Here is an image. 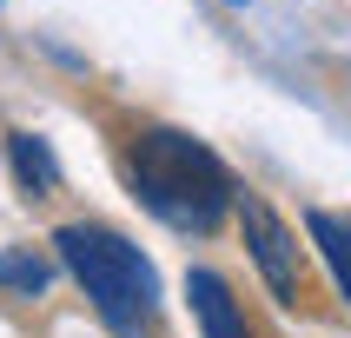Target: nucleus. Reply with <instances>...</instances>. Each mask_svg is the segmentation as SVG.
<instances>
[{"label": "nucleus", "instance_id": "1", "mask_svg": "<svg viewBox=\"0 0 351 338\" xmlns=\"http://www.w3.org/2000/svg\"><path fill=\"white\" fill-rule=\"evenodd\" d=\"M126 179H133V199L173 232H213L239 206L226 159L179 126H146L126 153Z\"/></svg>", "mask_w": 351, "mask_h": 338}, {"label": "nucleus", "instance_id": "2", "mask_svg": "<svg viewBox=\"0 0 351 338\" xmlns=\"http://www.w3.org/2000/svg\"><path fill=\"white\" fill-rule=\"evenodd\" d=\"M60 265L80 278V292L93 298V312L113 325L119 338H146L159 318V272L153 258L139 252L126 232L113 226H93V219H73L53 232Z\"/></svg>", "mask_w": 351, "mask_h": 338}, {"label": "nucleus", "instance_id": "3", "mask_svg": "<svg viewBox=\"0 0 351 338\" xmlns=\"http://www.w3.org/2000/svg\"><path fill=\"white\" fill-rule=\"evenodd\" d=\"M232 213H239V232H245V252H252L265 292H272L278 305H298V298H305V258H298L292 226H285V219H278L258 193H239Z\"/></svg>", "mask_w": 351, "mask_h": 338}, {"label": "nucleus", "instance_id": "4", "mask_svg": "<svg viewBox=\"0 0 351 338\" xmlns=\"http://www.w3.org/2000/svg\"><path fill=\"white\" fill-rule=\"evenodd\" d=\"M186 305H193V318H199V338H258L252 325H245V305L232 298V285L219 272H206V265L186 272Z\"/></svg>", "mask_w": 351, "mask_h": 338}, {"label": "nucleus", "instance_id": "5", "mask_svg": "<svg viewBox=\"0 0 351 338\" xmlns=\"http://www.w3.org/2000/svg\"><path fill=\"white\" fill-rule=\"evenodd\" d=\"M7 166H14V179H20V193L27 199H53L60 193V159H53V146L40 133H7Z\"/></svg>", "mask_w": 351, "mask_h": 338}, {"label": "nucleus", "instance_id": "6", "mask_svg": "<svg viewBox=\"0 0 351 338\" xmlns=\"http://www.w3.org/2000/svg\"><path fill=\"white\" fill-rule=\"evenodd\" d=\"M305 232H312V245H318V258H325V272H332L338 298L351 305V219H338V213H305Z\"/></svg>", "mask_w": 351, "mask_h": 338}, {"label": "nucleus", "instance_id": "7", "mask_svg": "<svg viewBox=\"0 0 351 338\" xmlns=\"http://www.w3.org/2000/svg\"><path fill=\"white\" fill-rule=\"evenodd\" d=\"M0 285L20 292V298H40L53 285V258L34 252V245H7V252H0Z\"/></svg>", "mask_w": 351, "mask_h": 338}]
</instances>
